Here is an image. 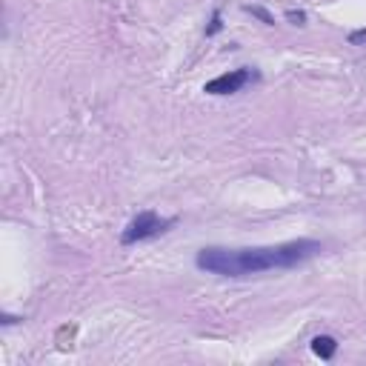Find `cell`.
<instances>
[{
	"instance_id": "1",
	"label": "cell",
	"mask_w": 366,
	"mask_h": 366,
	"mask_svg": "<svg viewBox=\"0 0 366 366\" xmlns=\"http://www.w3.org/2000/svg\"><path fill=\"white\" fill-rule=\"evenodd\" d=\"M320 252L318 241H289L278 246H255V249H224L206 246L198 252V269L221 275V278H249L272 269H292Z\"/></svg>"
},
{
	"instance_id": "2",
	"label": "cell",
	"mask_w": 366,
	"mask_h": 366,
	"mask_svg": "<svg viewBox=\"0 0 366 366\" xmlns=\"http://www.w3.org/2000/svg\"><path fill=\"white\" fill-rule=\"evenodd\" d=\"M172 224H174L172 218H160L157 212H140V215H135V218L129 221V226L123 229L120 241H123L126 246H132V244H140V241H149V238L163 235Z\"/></svg>"
},
{
	"instance_id": "7",
	"label": "cell",
	"mask_w": 366,
	"mask_h": 366,
	"mask_svg": "<svg viewBox=\"0 0 366 366\" xmlns=\"http://www.w3.org/2000/svg\"><path fill=\"white\" fill-rule=\"evenodd\" d=\"M286 21H292L295 26H303V23H306V15H303V12H295V9H289V12H286Z\"/></svg>"
},
{
	"instance_id": "5",
	"label": "cell",
	"mask_w": 366,
	"mask_h": 366,
	"mask_svg": "<svg viewBox=\"0 0 366 366\" xmlns=\"http://www.w3.org/2000/svg\"><path fill=\"white\" fill-rule=\"evenodd\" d=\"M246 12H252V15H255V18H261V21H263V23H266V26H272V23H275V18H272V15H269V12H263V9H261V6H246Z\"/></svg>"
},
{
	"instance_id": "3",
	"label": "cell",
	"mask_w": 366,
	"mask_h": 366,
	"mask_svg": "<svg viewBox=\"0 0 366 366\" xmlns=\"http://www.w3.org/2000/svg\"><path fill=\"white\" fill-rule=\"evenodd\" d=\"M249 80H252V72H249V69H235V72H226V75L212 78V80L204 86V92H209V95H235V92H241Z\"/></svg>"
},
{
	"instance_id": "4",
	"label": "cell",
	"mask_w": 366,
	"mask_h": 366,
	"mask_svg": "<svg viewBox=\"0 0 366 366\" xmlns=\"http://www.w3.org/2000/svg\"><path fill=\"white\" fill-rule=\"evenodd\" d=\"M312 352H315L318 357H323V360H332L335 352H338V340H335L332 335H318V338L312 340Z\"/></svg>"
},
{
	"instance_id": "6",
	"label": "cell",
	"mask_w": 366,
	"mask_h": 366,
	"mask_svg": "<svg viewBox=\"0 0 366 366\" xmlns=\"http://www.w3.org/2000/svg\"><path fill=\"white\" fill-rule=\"evenodd\" d=\"M221 26H224V23H221V12L215 9V12H212V21H209V29H206V38L218 35V32H221Z\"/></svg>"
},
{
	"instance_id": "8",
	"label": "cell",
	"mask_w": 366,
	"mask_h": 366,
	"mask_svg": "<svg viewBox=\"0 0 366 366\" xmlns=\"http://www.w3.org/2000/svg\"><path fill=\"white\" fill-rule=\"evenodd\" d=\"M363 41H366V29H357L349 35V43H363Z\"/></svg>"
}]
</instances>
